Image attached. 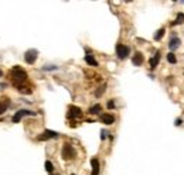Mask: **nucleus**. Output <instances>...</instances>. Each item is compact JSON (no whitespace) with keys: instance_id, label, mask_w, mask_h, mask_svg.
Returning a JSON list of instances; mask_svg holds the SVG:
<instances>
[{"instance_id":"f257e3e1","label":"nucleus","mask_w":184,"mask_h":175,"mask_svg":"<svg viewBox=\"0 0 184 175\" xmlns=\"http://www.w3.org/2000/svg\"><path fill=\"white\" fill-rule=\"evenodd\" d=\"M10 75H12V78H13V85H14L17 89L21 88V85L27 81V73H25V71L23 68H20V66H14L12 69V72H10Z\"/></svg>"},{"instance_id":"f03ea898","label":"nucleus","mask_w":184,"mask_h":175,"mask_svg":"<svg viewBox=\"0 0 184 175\" xmlns=\"http://www.w3.org/2000/svg\"><path fill=\"white\" fill-rule=\"evenodd\" d=\"M36 115H37L36 112L25 110V109H23V110L16 112V115L12 117V122H13V123H19V122L21 120V119H23V117H25V116H36Z\"/></svg>"},{"instance_id":"7ed1b4c3","label":"nucleus","mask_w":184,"mask_h":175,"mask_svg":"<svg viewBox=\"0 0 184 175\" xmlns=\"http://www.w3.org/2000/svg\"><path fill=\"white\" fill-rule=\"evenodd\" d=\"M63 158L64 160H72L74 157H75V150L74 147L71 145V144H64L63 147Z\"/></svg>"},{"instance_id":"20e7f679","label":"nucleus","mask_w":184,"mask_h":175,"mask_svg":"<svg viewBox=\"0 0 184 175\" xmlns=\"http://www.w3.org/2000/svg\"><path fill=\"white\" fill-rule=\"evenodd\" d=\"M129 52H130L129 47L122 45V44H118V45H116V55H118V58H119V59H125V58H127Z\"/></svg>"},{"instance_id":"39448f33","label":"nucleus","mask_w":184,"mask_h":175,"mask_svg":"<svg viewBox=\"0 0 184 175\" xmlns=\"http://www.w3.org/2000/svg\"><path fill=\"white\" fill-rule=\"evenodd\" d=\"M37 54L38 52L36 51V50H28V51L25 52V57H24V59H25V62L27 64H34L36 62V59H37Z\"/></svg>"},{"instance_id":"423d86ee","label":"nucleus","mask_w":184,"mask_h":175,"mask_svg":"<svg viewBox=\"0 0 184 175\" xmlns=\"http://www.w3.org/2000/svg\"><path fill=\"white\" fill-rule=\"evenodd\" d=\"M58 137V133L57 131H52V130H45L44 133L41 136H38L37 138L40 141H44V140H48V138H57Z\"/></svg>"},{"instance_id":"0eeeda50","label":"nucleus","mask_w":184,"mask_h":175,"mask_svg":"<svg viewBox=\"0 0 184 175\" xmlns=\"http://www.w3.org/2000/svg\"><path fill=\"white\" fill-rule=\"evenodd\" d=\"M82 116V110L76 106H70V112H68V119H78Z\"/></svg>"},{"instance_id":"6e6552de","label":"nucleus","mask_w":184,"mask_h":175,"mask_svg":"<svg viewBox=\"0 0 184 175\" xmlns=\"http://www.w3.org/2000/svg\"><path fill=\"white\" fill-rule=\"evenodd\" d=\"M101 122L103 124H108V126H111V124H113L115 117L112 116V115H109V113H103V115H101Z\"/></svg>"},{"instance_id":"1a4fd4ad","label":"nucleus","mask_w":184,"mask_h":175,"mask_svg":"<svg viewBox=\"0 0 184 175\" xmlns=\"http://www.w3.org/2000/svg\"><path fill=\"white\" fill-rule=\"evenodd\" d=\"M9 106H10V99L9 97H0V115L4 113Z\"/></svg>"},{"instance_id":"9d476101","label":"nucleus","mask_w":184,"mask_h":175,"mask_svg":"<svg viewBox=\"0 0 184 175\" xmlns=\"http://www.w3.org/2000/svg\"><path fill=\"white\" fill-rule=\"evenodd\" d=\"M180 44H181L180 38L176 37V35H173V38L170 40V42H169V48H170L172 51H174V50H177L178 47H180Z\"/></svg>"},{"instance_id":"9b49d317","label":"nucleus","mask_w":184,"mask_h":175,"mask_svg":"<svg viewBox=\"0 0 184 175\" xmlns=\"http://www.w3.org/2000/svg\"><path fill=\"white\" fill-rule=\"evenodd\" d=\"M143 61H145V58H143L142 52H136L133 55V58H132V62H133V65H136V66H140V65L143 64Z\"/></svg>"},{"instance_id":"f8f14e48","label":"nucleus","mask_w":184,"mask_h":175,"mask_svg":"<svg viewBox=\"0 0 184 175\" xmlns=\"http://www.w3.org/2000/svg\"><path fill=\"white\" fill-rule=\"evenodd\" d=\"M91 165H92V175H99V161L96 158H92Z\"/></svg>"},{"instance_id":"ddd939ff","label":"nucleus","mask_w":184,"mask_h":175,"mask_svg":"<svg viewBox=\"0 0 184 175\" xmlns=\"http://www.w3.org/2000/svg\"><path fill=\"white\" fill-rule=\"evenodd\" d=\"M159 62H160V52L157 51L156 54H154V57L150 59V68H152V69H154V68L159 65Z\"/></svg>"},{"instance_id":"4468645a","label":"nucleus","mask_w":184,"mask_h":175,"mask_svg":"<svg viewBox=\"0 0 184 175\" xmlns=\"http://www.w3.org/2000/svg\"><path fill=\"white\" fill-rule=\"evenodd\" d=\"M85 62L87 64H89L91 66H98V62H96V59L92 57V55H85Z\"/></svg>"},{"instance_id":"2eb2a0df","label":"nucleus","mask_w":184,"mask_h":175,"mask_svg":"<svg viewBox=\"0 0 184 175\" xmlns=\"http://www.w3.org/2000/svg\"><path fill=\"white\" fill-rule=\"evenodd\" d=\"M184 23V13H178L176 20L172 23V26H178V24H183Z\"/></svg>"},{"instance_id":"dca6fc26","label":"nucleus","mask_w":184,"mask_h":175,"mask_svg":"<svg viewBox=\"0 0 184 175\" xmlns=\"http://www.w3.org/2000/svg\"><path fill=\"white\" fill-rule=\"evenodd\" d=\"M102 110V107H101V104H94V106H92V107H89V113H91V115H98V113H99V112Z\"/></svg>"},{"instance_id":"f3484780","label":"nucleus","mask_w":184,"mask_h":175,"mask_svg":"<svg viewBox=\"0 0 184 175\" xmlns=\"http://www.w3.org/2000/svg\"><path fill=\"white\" fill-rule=\"evenodd\" d=\"M164 32H166V30H164V28H160L159 31H157V32H156V34H154V40H156V41H160V40L163 38Z\"/></svg>"},{"instance_id":"a211bd4d","label":"nucleus","mask_w":184,"mask_h":175,"mask_svg":"<svg viewBox=\"0 0 184 175\" xmlns=\"http://www.w3.org/2000/svg\"><path fill=\"white\" fill-rule=\"evenodd\" d=\"M167 61H169L170 64H176V62H177V58H176V55H174L173 52H169V54H167Z\"/></svg>"},{"instance_id":"6ab92c4d","label":"nucleus","mask_w":184,"mask_h":175,"mask_svg":"<svg viewBox=\"0 0 184 175\" xmlns=\"http://www.w3.org/2000/svg\"><path fill=\"white\" fill-rule=\"evenodd\" d=\"M105 88H106V85H102L101 88H98V91L95 92V96L96 97H101L103 95V92H105Z\"/></svg>"},{"instance_id":"aec40b11","label":"nucleus","mask_w":184,"mask_h":175,"mask_svg":"<svg viewBox=\"0 0 184 175\" xmlns=\"http://www.w3.org/2000/svg\"><path fill=\"white\" fill-rule=\"evenodd\" d=\"M45 171H47V172H52V171H54V165H52L50 161H45Z\"/></svg>"},{"instance_id":"412c9836","label":"nucleus","mask_w":184,"mask_h":175,"mask_svg":"<svg viewBox=\"0 0 184 175\" xmlns=\"http://www.w3.org/2000/svg\"><path fill=\"white\" fill-rule=\"evenodd\" d=\"M19 91L21 92V93H31V91H30L28 88H24V86H21V88H19Z\"/></svg>"},{"instance_id":"4be33fe9","label":"nucleus","mask_w":184,"mask_h":175,"mask_svg":"<svg viewBox=\"0 0 184 175\" xmlns=\"http://www.w3.org/2000/svg\"><path fill=\"white\" fill-rule=\"evenodd\" d=\"M115 107V102L113 100H109L108 102V109H113Z\"/></svg>"},{"instance_id":"5701e85b","label":"nucleus","mask_w":184,"mask_h":175,"mask_svg":"<svg viewBox=\"0 0 184 175\" xmlns=\"http://www.w3.org/2000/svg\"><path fill=\"white\" fill-rule=\"evenodd\" d=\"M105 137H106V131H105V130H102V133H101V138L103 140Z\"/></svg>"},{"instance_id":"b1692460","label":"nucleus","mask_w":184,"mask_h":175,"mask_svg":"<svg viewBox=\"0 0 184 175\" xmlns=\"http://www.w3.org/2000/svg\"><path fill=\"white\" fill-rule=\"evenodd\" d=\"M181 123H183V120H181V119H177V120H176V123H174V124H176V126H180V124H181Z\"/></svg>"},{"instance_id":"393cba45","label":"nucleus","mask_w":184,"mask_h":175,"mask_svg":"<svg viewBox=\"0 0 184 175\" xmlns=\"http://www.w3.org/2000/svg\"><path fill=\"white\" fill-rule=\"evenodd\" d=\"M1 75H3V72H1V71H0V76H1Z\"/></svg>"},{"instance_id":"a878e982","label":"nucleus","mask_w":184,"mask_h":175,"mask_svg":"<svg viewBox=\"0 0 184 175\" xmlns=\"http://www.w3.org/2000/svg\"><path fill=\"white\" fill-rule=\"evenodd\" d=\"M72 175H74V174H72Z\"/></svg>"}]
</instances>
